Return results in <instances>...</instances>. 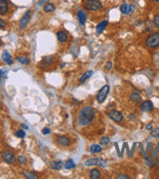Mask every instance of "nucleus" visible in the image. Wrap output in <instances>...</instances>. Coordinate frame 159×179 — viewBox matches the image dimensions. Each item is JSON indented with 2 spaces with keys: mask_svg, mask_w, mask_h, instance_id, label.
Returning <instances> with one entry per match:
<instances>
[{
  "mask_svg": "<svg viewBox=\"0 0 159 179\" xmlns=\"http://www.w3.org/2000/svg\"><path fill=\"white\" fill-rule=\"evenodd\" d=\"M95 116V109L91 106H86L80 111L79 116H78V121H79V123L81 125H88L93 121Z\"/></svg>",
  "mask_w": 159,
  "mask_h": 179,
  "instance_id": "obj_1",
  "label": "nucleus"
},
{
  "mask_svg": "<svg viewBox=\"0 0 159 179\" xmlns=\"http://www.w3.org/2000/svg\"><path fill=\"white\" fill-rule=\"evenodd\" d=\"M145 45L149 48H156L159 46V33H152L145 39Z\"/></svg>",
  "mask_w": 159,
  "mask_h": 179,
  "instance_id": "obj_2",
  "label": "nucleus"
},
{
  "mask_svg": "<svg viewBox=\"0 0 159 179\" xmlns=\"http://www.w3.org/2000/svg\"><path fill=\"white\" fill-rule=\"evenodd\" d=\"M84 7L87 11H98L103 7V5L100 0H87Z\"/></svg>",
  "mask_w": 159,
  "mask_h": 179,
  "instance_id": "obj_3",
  "label": "nucleus"
},
{
  "mask_svg": "<svg viewBox=\"0 0 159 179\" xmlns=\"http://www.w3.org/2000/svg\"><path fill=\"white\" fill-rule=\"evenodd\" d=\"M1 157L2 160L8 164H13L16 162L15 155L10 151H4L1 153Z\"/></svg>",
  "mask_w": 159,
  "mask_h": 179,
  "instance_id": "obj_4",
  "label": "nucleus"
},
{
  "mask_svg": "<svg viewBox=\"0 0 159 179\" xmlns=\"http://www.w3.org/2000/svg\"><path fill=\"white\" fill-rule=\"evenodd\" d=\"M109 92V85H104L101 88V90L99 91L98 95H97V100H98L99 103H104V101L106 100L107 94Z\"/></svg>",
  "mask_w": 159,
  "mask_h": 179,
  "instance_id": "obj_5",
  "label": "nucleus"
},
{
  "mask_svg": "<svg viewBox=\"0 0 159 179\" xmlns=\"http://www.w3.org/2000/svg\"><path fill=\"white\" fill-rule=\"evenodd\" d=\"M85 164L87 167H91V165H100V167H106V161L100 157H93V159H89L85 162Z\"/></svg>",
  "mask_w": 159,
  "mask_h": 179,
  "instance_id": "obj_6",
  "label": "nucleus"
},
{
  "mask_svg": "<svg viewBox=\"0 0 159 179\" xmlns=\"http://www.w3.org/2000/svg\"><path fill=\"white\" fill-rule=\"evenodd\" d=\"M30 14H31V11L30 10H28V11H26V14L21 17V21H20V24H19L20 28H25L26 26H28V24L29 22V19H30Z\"/></svg>",
  "mask_w": 159,
  "mask_h": 179,
  "instance_id": "obj_7",
  "label": "nucleus"
},
{
  "mask_svg": "<svg viewBox=\"0 0 159 179\" xmlns=\"http://www.w3.org/2000/svg\"><path fill=\"white\" fill-rule=\"evenodd\" d=\"M109 117L110 119H112V121H116V122H121L123 121V114L120 113V112L118 111H111L109 113Z\"/></svg>",
  "mask_w": 159,
  "mask_h": 179,
  "instance_id": "obj_8",
  "label": "nucleus"
},
{
  "mask_svg": "<svg viewBox=\"0 0 159 179\" xmlns=\"http://www.w3.org/2000/svg\"><path fill=\"white\" fill-rule=\"evenodd\" d=\"M141 110L144 112H151L153 110V104L151 101L147 100L141 104Z\"/></svg>",
  "mask_w": 159,
  "mask_h": 179,
  "instance_id": "obj_9",
  "label": "nucleus"
},
{
  "mask_svg": "<svg viewBox=\"0 0 159 179\" xmlns=\"http://www.w3.org/2000/svg\"><path fill=\"white\" fill-rule=\"evenodd\" d=\"M9 11V4L7 0H0V15H6Z\"/></svg>",
  "mask_w": 159,
  "mask_h": 179,
  "instance_id": "obj_10",
  "label": "nucleus"
},
{
  "mask_svg": "<svg viewBox=\"0 0 159 179\" xmlns=\"http://www.w3.org/2000/svg\"><path fill=\"white\" fill-rule=\"evenodd\" d=\"M57 141H58L59 145H61L63 147H66V146L71 145V140H69V138L66 137V136H59Z\"/></svg>",
  "mask_w": 159,
  "mask_h": 179,
  "instance_id": "obj_11",
  "label": "nucleus"
},
{
  "mask_svg": "<svg viewBox=\"0 0 159 179\" xmlns=\"http://www.w3.org/2000/svg\"><path fill=\"white\" fill-rule=\"evenodd\" d=\"M52 63H53V58L50 57V56H47V57H44L41 60V62L39 64V67H41V68H47Z\"/></svg>",
  "mask_w": 159,
  "mask_h": 179,
  "instance_id": "obj_12",
  "label": "nucleus"
},
{
  "mask_svg": "<svg viewBox=\"0 0 159 179\" xmlns=\"http://www.w3.org/2000/svg\"><path fill=\"white\" fill-rule=\"evenodd\" d=\"M77 16H78V20H79V23L81 24L82 26H85L86 21H87V16H86L85 12L82 11V10H79V11H78Z\"/></svg>",
  "mask_w": 159,
  "mask_h": 179,
  "instance_id": "obj_13",
  "label": "nucleus"
},
{
  "mask_svg": "<svg viewBox=\"0 0 159 179\" xmlns=\"http://www.w3.org/2000/svg\"><path fill=\"white\" fill-rule=\"evenodd\" d=\"M94 74V71H87L86 73H84L81 76V77L79 78V83H83V82H85L87 79L90 78L91 76H92Z\"/></svg>",
  "mask_w": 159,
  "mask_h": 179,
  "instance_id": "obj_14",
  "label": "nucleus"
},
{
  "mask_svg": "<svg viewBox=\"0 0 159 179\" xmlns=\"http://www.w3.org/2000/svg\"><path fill=\"white\" fill-rule=\"evenodd\" d=\"M2 60H3V62L8 64V65H12L13 64V61L11 59V55L9 54L8 51H4L2 53Z\"/></svg>",
  "mask_w": 159,
  "mask_h": 179,
  "instance_id": "obj_15",
  "label": "nucleus"
},
{
  "mask_svg": "<svg viewBox=\"0 0 159 179\" xmlns=\"http://www.w3.org/2000/svg\"><path fill=\"white\" fill-rule=\"evenodd\" d=\"M107 25H109V22H107V21H103L102 23H100L99 25L97 26V28H96L97 33H102L104 31V28H106V26H107Z\"/></svg>",
  "mask_w": 159,
  "mask_h": 179,
  "instance_id": "obj_16",
  "label": "nucleus"
},
{
  "mask_svg": "<svg viewBox=\"0 0 159 179\" xmlns=\"http://www.w3.org/2000/svg\"><path fill=\"white\" fill-rule=\"evenodd\" d=\"M57 38H58V40L60 42L64 43V42L67 40V34L64 31H58L57 33Z\"/></svg>",
  "mask_w": 159,
  "mask_h": 179,
  "instance_id": "obj_17",
  "label": "nucleus"
},
{
  "mask_svg": "<svg viewBox=\"0 0 159 179\" xmlns=\"http://www.w3.org/2000/svg\"><path fill=\"white\" fill-rule=\"evenodd\" d=\"M90 178L91 179H99L101 178V171L98 169V168H94L90 171Z\"/></svg>",
  "mask_w": 159,
  "mask_h": 179,
  "instance_id": "obj_18",
  "label": "nucleus"
},
{
  "mask_svg": "<svg viewBox=\"0 0 159 179\" xmlns=\"http://www.w3.org/2000/svg\"><path fill=\"white\" fill-rule=\"evenodd\" d=\"M103 151V148H102L101 145H98V144H93L90 147V152L92 154H97V153H101Z\"/></svg>",
  "mask_w": 159,
  "mask_h": 179,
  "instance_id": "obj_19",
  "label": "nucleus"
},
{
  "mask_svg": "<svg viewBox=\"0 0 159 179\" xmlns=\"http://www.w3.org/2000/svg\"><path fill=\"white\" fill-rule=\"evenodd\" d=\"M63 167H64V162L62 161H54L51 162V167H52L53 169L59 170V169H61V168H63Z\"/></svg>",
  "mask_w": 159,
  "mask_h": 179,
  "instance_id": "obj_20",
  "label": "nucleus"
},
{
  "mask_svg": "<svg viewBox=\"0 0 159 179\" xmlns=\"http://www.w3.org/2000/svg\"><path fill=\"white\" fill-rule=\"evenodd\" d=\"M43 10H44V12H46V13L53 12V11H55V10H56V6L53 3H47V4L44 5V7H43Z\"/></svg>",
  "mask_w": 159,
  "mask_h": 179,
  "instance_id": "obj_21",
  "label": "nucleus"
},
{
  "mask_svg": "<svg viewBox=\"0 0 159 179\" xmlns=\"http://www.w3.org/2000/svg\"><path fill=\"white\" fill-rule=\"evenodd\" d=\"M130 99L135 103H139L142 98H141V95H140L139 93H132V94L130 95Z\"/></svg>",
  "mask_w": 159,
  "mask_h": 179,
  "instance_id": "obj_22",
  "label": "nucleus"
},
{
  "mask_svg": "<svg viewBox=\"0 0 159 179\" xmlns=\"http://www.w3.org/2000/svg\"><path fill=\"white\" fill-rule=\"evenodd\" d=\"M64 167H66V169H71V168L75 167V162L72 161V160H68V161H66V164H64Z\"/></svg>",
  "mask_w": 159,
  "mask_h": 179,
  "instance_id": "obj_23",
  "label": "nucleus"
},
{
  "mask_svg": "<svg viewBox=\"0 0 159 179\" xmlns=\"http://www.w3.org/2000/svg\"><path fill=\"white\" fill-rule=\"evenodd\" d=\"M24 175H25L26 178H28V179H37L38 178V176L36 174H34V173L32 172H29V171H26L24 173Z\"/></svg>",
  "mask_w": 159,
  "mask_h": 179,
  "instance_id": "obj_24",
  "label": "nucleus"
},
{
  "mask_svg": "<svg viewBox=\"0 0 159 179\" xmlns=\"http://www.w3.org/2000/svg\"><path fill=\"white\" fill-rule=\"evenodd\" d=\"M18 61L21 64H23V65H28L29 64V59L28 57H25V56H23V57H19Z\"/></svg>",
  "mask_w": 159,
  "mask_h": 179,
  "instance_id": "obj_25",
  "label": "nucleus"
},
{
  "mask_svg": "<svg viewBox=\"0 0 159 179\" xmlns=\"http://www.w3.org/2000/svg\"><path fill=\"white\" fill-rule=\"evenodd\" d=\"M110 142V138L107 137V136H106V137H103L101 139V141H100V144H101L102 146H106L109 145Z\"/></svg>",
  "mask_w": 159,
  "mask_h": 179,
  "instance_id": "obj_26",
  "label": "nucleus"
},
{
  "mask_svg": "<svg viewBox=\"0 0 159 179\" xmlns=\"http://www.w3.org/2000/svg\"><path fill=\"white\" fill-rule=\"evenodd\" d=\"M120 11L122 14H127L128 13V4L126 3H123L122 5L120 6Z\"/></svg>",
  "mask_w": 159,
  "mask_h": 179,
  "instance_id": "obj_27",
  "label": "nucleus"
},
{
  "mask_svg": "<svg viewBox=\"0 0 159 179\" xmlns=\"http://www.w3.org/2000/svg\"><path fill=\"white\" fill-rule=\"evenodd\" d=\"M16 136H17L18 138H25L26 137V132L24 131L23 129H19L17 132H16Z\"/></svg>",
  "mask_w": 159,
  "mask_h": 179,
  "instance_id": "obj_28",
  "label": "nucleus"
},
{
  "mask_svg": "<svg viewBox=\"0 0 159 179\" xmlns=\"http://www.w3.org/2000/svg\"><path fill=\"white\" fill-rule=\"evenodd\" d=\"M26 157L25 156H19L18 157V162H20L21 164H26Z\"/></svg>",
  "mask_w": 159,
  "mask_h": 179,
  "instance_id": "obj_29",
  "label": "nucleus"
},
{
  "mask_svg": "<svg viewBox=\"0 0 159 179\" xmlns=\"http://www.w3.org/2000/svg\"><path fill=\"white\" fill-rule=\"evenodd\" d=\"M150 135L154 138H159V127L156 128V129H153L151 133H150Z\"/></svg>",
  "mask_w": 159,
  "mask_h": 179,
  "instance_id": "obj_30",
  "label": "nucleus"
},
{
  "mask_svg": "<svg viewBox=\"0 0 159 179\" xmlns=\"http://www.w3.org/2000/svg\"><path fill=\"white\" fill-rule=\"evenodd\" d=\"M153 25L157 28H159V15H156L154 19H153Z\"/></svg>",
  "mask_w": 159,
  "mask_h": 179,
  "instance_id": "obj_31",
  "label": "nucleus"
},
{
  "mask_svg": "<svg viewBox=\"0 0 159 179\" xmlns=\"http://www.w3.org/2000/svg\"><path fill=\"white\" fill-rule=\"evenodd\" d=\"M7 26V23L5 22L3 19H0V28H5Z\"/></svg>",
  "mask_w": 159,
  "mask_h": 179,
  "instance_id": "obj_32",
  "label": "nucleus"
},
{
  "mask_svg": "<svg viewBox=\"0 0 159 179\" xmlns=\"http://www.w3.org/2000/svg\"><path fill=\"white\" fill-rule=\"evenodd\" d=\"M134 9H135V5L134 4H131L130 6H128V13L127 14H130V13H132Z\"/></svg>",
  "mask_w": 159,
  "mask_h": 179,
  "instance_id": "obj_33",
  "label": "nucleus"
},
{
  "mask_svg": "<svg viewBox=\"0 0 159 179\" xmlns=\"http://www.w3.org/2000/svg\"><path fill=\"white\" fill-rule=\"evenodd\" d=\"M116 178H117V179H121V178H122V179H129V178H130V177H129L128 175L119 174V175H117V176H116Z\"/></svg>",
  "mask_w": 159,
  "mask_h": 179,
  "instance_id": "obj_34",
  "label": "nucleus"
},
{
  "mask_svg": "<svg viewBox=\"0 0 159 179\" xmlns=\"http://www.w3.org/2000/svg\"><path fill=\"white\" fill-rule=\"evenodd\" d=\"M111 68H112V63L111 62H107L106 64V69L109 71V69H111Z\"/></svg>",
  "mask_w": 159,
  "mask_h": 179,
  "instance_id": "obj_35",
  "label": "nucleus"
},
{
  "mask_svg": "<svg viewBox=\"0 0 159 179\" xmlns=\"http://www.w3.org/2000/svg\"><path fill=\"white\" fill-rule=\"evenodd\" d=\"M42 133H43L44 135L49 134V133H50V129H49V128H44V129L42 130Z\"/></svg>",
  "mask_w": 159,
  "mask_h": 179,
  "instance_id": "obj_36",
  "label": "nucleus"
},
{
  "mask_svg": "<svg viewBox=\"0 0 159 179\" xmlns=\"http://www.w3.org/2000/svg\"><path fill=\"white\" fill-rule=\"evenodd\" d=\"M147 130H151V129H152V124H151V123L147 124Z\"/></svg>",
  "mask_w": 159,
  "mask_h": 179,
  "instance_id": "obj_37",
  "label": "nucleus"
},
{
  "mask_svg": "<svg viewBox=\"0 0 159 179\" xmlns=\"http://www.w3.org/2000/svg\"><path fill=\"white\" fill-rule=\"evenodd\" d=\"M21 126H23L24 128H25V129H28V125H26V124H25V123H23V124H21Z\"/></svg>",
  "mask_w": 159,
  "mask_h": 179,
  "instance_id": "obj_38",
  "label": "nucleus"
},
{
  "mask_svg": "<svg viewBox=\"0 0 159 179\" xmlns=\"http://www.w3.org/2000/svg\"><path fill=\"white\" fill-rule=\"evenodd\" d=\"M45 1H46V0H41V1L39 2V4H40V5H42V3H43V2H45Z\"/></svg>",
  "mask_w": 159,
  "mask_h": 179,
  "instance_id": "obj_39",
  "label": "nucleus"
},
{
  "mask_svg": "<svg viewBox=\"0 0 159 179\" xmlns=\"http://www.w3.org/2000/svg\"><path fill=\"white\" fill-rule=\"evenodd\" d=\"M152 1H154V2H159V0H152Z\"/></svg>",
  "mask_w": 159,
  "mask_h": 179,
  "instance_id": "obj_40",
  "label": "nucleus"
},
{
  "mask_svg": "<svg viewBox=\"0 0 159 179\" xmlns=\"http://www.w3.org/2000/svg\"><path fill=\"white\" fill-rule=\"evenodd\" d=\"M1 78H2V77H1V76H0V82H1Z\"/></svg>",
  "mask_w": 159,
  "mask_h": 179,
  "instance_id": "obj_41",
  "label": "nucleus"
},
{
  "mask_svg": "<svg viewBox=\"0 0 159 179\" xmlns=\"http://www.w3.org/2000/svg\"><path fill=\"white\" fill-rule=\"evenodd\" d=\"M1 43H2V42H1V39H0V45H1Z\"/></svg>",
  "mask_w": 159,
  "mask_h": 179,
  "instance_id": "obj_42",
  "label": "nucleus"
}]
</instances>
